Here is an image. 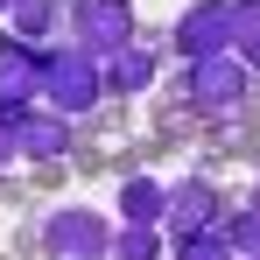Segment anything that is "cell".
I'll use <instances>...</instances> for the list:
<instances>
[{"label": "cell", "instance_id": "cell-1", "mask_svg": "<svg viewBox=\"0 0 260 260\" xmlns=\"http://www.w3.org/2000/svg\"><path fill=\"white\" fill-rule=\"evenodd\" d=\"M43 99L56 106V113H63V120L91 113V106L106 99L99 56H91V49H56V56H43Z\"/></svg>", "mask_w": 260, "mask_h": 260}, {"label": "cell", "instance_id": "cell-2", "mask_svg": "<svg viewBox=\"0 0 260 260\" xmlns=\"http://www.w3.org/2000/svg\"><path fill=\"white\" fill-rule=\"evenodd\" d=\"M246 91H253V78H246V63L239 56H190V106L204 113V120H232V113H246Z\"/></svg>", "mask_w": 260, "mask_h": 260}, {"label": "cell", "instance_id": "cell-3", "mask_svg": "<svg viewBox=\"0 0 260 260\" xmlns=\"http://www.w3.org/2000/svg\"><path fill=\"white\" fill-rule=\"evenodd\" d=\"M43 253L49 260H106L113 253V225L99 211H78V204H71V211H56L43 225Z\"/></svg>", "mask_w": 260, "mask_h": 260}, {"label": "cell", "instance_id": "cell-4", "mask_svg": "<svg viewBox=\"0 0 260 260\" xmlns=\"http://www.w3.org/2000/svg\"><path fill=\"white\" fill-rule=\"evenodd\" d=\"M36 91H43V56L21 43V36H7V43H0V120L14 127Z\"/></svg>", "mask_w": 260, "mask_h": 260}, {"label": "cell", "instance_id": "cell-5", "mask_svg": "<svg viewBox=\"0 0 260 260\" xmlns=\"http://www.w3.org/2000/svg\"><path fill=\"white\" fill-rule=\"evenodd\" d=\"M78 43L91 56H113L134 43V7L127 0H78Z\"/></svg>", "mask_w": 260, "mask_h": 260}, {"label": "cell", "instance_id": "cell-6", "mask_svg": "<svg viewBox=\"0 0 260 260\" xmlns=\"http://www.w3.org/2000/svg\"><path fill=\"white\" fill-rule=\"evenodd\" d=\"M176 49H183V56H218V49H232V0H197V7L176 21Z\"/></svg>", "mask_w": 260, "mask_h": 260}, {"label": "cell", "instance_id": "cell-7", "mask_svg": "<svg viewBox=\"0 0 260 260\" xmlns=\"http://www.w3.org/2000/svg\"><path fill=\"white\" fill-rule=\"evenodd\" d=\"M162 225H169L176 239H190V232H211L218 225V190L204 176H190V183H176L169 204H162Z\"/></svg>", "mask_w": 260, "mask_h": 260}, {"label": "cell", "instance_id": "cell-8", "mask_svg": "<svg viewBox=\"0 0 260 260\" xmlns=\"http://www.w3.org/2000/svg\"><path fill=\"white\" fill-rule=\"evenodd\" d=\"M14 141H21L28 162H56V155L71 148V120H63V113H21V120H14Z\"/></svg>", "mask_w": 260, "mask_h": 260}, {"label": "cell", "instance_id": "cell-9", "mask_svg": "<svg viewBox=\"0 0 260 260\" xmlns=\"http://www.w3.org/2000/svg\"><path fill=\"white\" fill-rule=\"evenodd\" d=\"M99 78H106V91H148L155 85V49L127 43V49H113V56H99Z\"/></svg>", "mask_w": 260, "mask_h": 260}, {"label": "cell", "instance_id": "cell-10", "mask_svg": "<svg viewBox=\"0 0 260 260\" xmlns=\"http://www.w3.org/2000/svg\"><path fill=\"white\" fill-rule=\"evenodd\" d=\"M162 204H169V190L155 176H127L120 183V218L127 225H162Z\"/></svg>", "mask_w": 260, "mask_h": 260}, {"label": "cell", "instance_id": "cell-11", "mask_svg": "<svg viewBox=\"0 0 260 260\" xmlns=\"http://www.w3.org/2000/svg\"><path fill=\"white\" fill-rule=\"evenodd\" d=\"M232 56L260 63V0H232Z\"/></svg>", "mask_w": 260, "mask_h": 260}, {"label": "cell", "instance_id": "cell-12", "mask_svg": "<svg viewBox=\"0 0 260 260\" xmlns=\"http://www.w3.org/2000/svg\"><path fill=\"white\" fill-rule=\"evenodd\" d=\"M113 260H162V225H120L113 232Z\"/></svg>", "mask_w": 260, "mask_h": 260}, {"label": "cell", "instance_id": "cell-13", "mask_svg": "<svg viewBox=\"0 0 260 260\" xmlns=\"http://www.w3.org/2000/svg\"><path fill=\"white\" fill-rule=\"evenodd\" d=\"M7 21H14V36H21V43H36V36H49V21H56V0H14V7H7Z\"/></svg>", "mask_w": 260, "mask_h": 260}, {"label": "cell", "instance_id": "cell-14", "mask_svg": "<svg viewBox=\"0 0 260 260\" xmlns=\"http://www.w3.org/2000/svg\"><path fill=\"white\" fill-rule=\"evenodd\" d=\"M225 246H232V260H260V211L232 218V225H225Z\"/></svg>", "mask_w": 260, "mask_h": 260}, {"label": "cell", "instance_id": "cell-15", "mask_svg": "<svg viewBox=\"0 0 260 260\" xmlns=\"http://www.w3.org/2000/svg\"><path fill=\"white\" fill-rule=\"evenodd\" d=\"M176 260H232V246H225V232H190V239H176Z\"/></svg>", "mask_w": 260, "mask_h": 260}, {"label": "cell", "instance_id": "cell-16", "mask_svg": "<svg viewBox=\"0 0 260 260\" xmlns=\"http://www.w3.org/2000/svg\"><path fill=\"white\" fill-rule=\"evenodd\" d=\"M14 162H21V141H14V127L0 120V169H14Z\"/></svg>", "mask_w": 260, "mask_h": 260}, {"label": "cell", "instance_id": "cell-17", "mask_svg": "<svg viewBox=\"0 0 260 260\" xmlns=\"http://www.w3.org/2000/svg\"><path fill=\"white\" fill-rule=\"evenodd\" d=\"M7 7H14V0H0V14H7Z\"/></svg>", "mask_w": 260, "mask_h": 260}, {"label": "cell", "instance_id": "cell-18", "mask_svg": "<svg viewBox=\"0 0 260 260\" xmlns=\"http://www.w3.org/2000/svg\"><path fill=\"white\" fill-rule=\"evenodd\" d=\"M253 211H260V190H253Z\"/></svg>", "mask_w": 260, "mask_h": 260}]
</instances>
